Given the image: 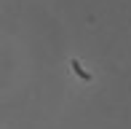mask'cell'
Returning <instances> with one entry per match:
<instances>
[{
    "mask_svg": "<svg viewBox=\"0 0 131 129\" xmlns=\"http://www.w3.org/2000/svg\"><path fill=\"white\" fill-rule=\"evenodd\" d=\"M72 70H75V73H78V75H80V78H83V81H91V75H88V73H86V70H83V67H80V62H78V59H72Z\"/></svg>",
    "mask_w": 131,
    "mask_h": 129,
    "instance_id": "6da1fadb",
    "label": "cell"
}]
</instances>
